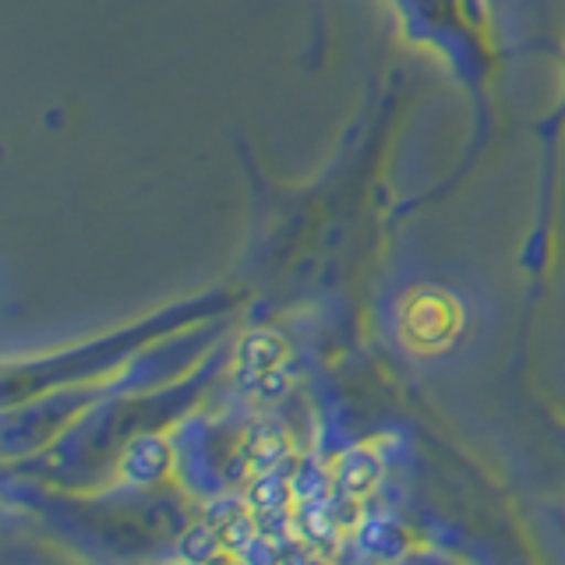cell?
<instances>
[{"instance_id":"obj_1","label":"cell","mask_w":565,"mask_h":565,"mask_svg":"<svg viewBox=\"0 0 565 565\" xmlns=\"http://www.w3.org/2000/svg\"><path fill=\"white\" fill-rule=\"evenodd\" d=\"M396 14L399 35L406 43L428 50L435 61L463 88L473 110L470 152L459 163L456 177H449L441 191L459 184L467 177L477 152L488 146L491 120H494V75L502 67V46L494 14L488 0H385Z\"/></svg>"},{"instance_id":"obj_2","label":"cell","mask_w":565,"mask_h":565,"mask_svg":"<svg viewBox=\"0 0 565 565\" xmlns=\"http://www.w3.org/2000/svg\"><path fill=\"white\" fill-rule=\"evenodd\" d=\"M234 305V294H202L181 300L173 308H159L156 315L141 318V322L120 326L114 332H103L96 340H85L78 347H64L43 353V358L8 361L4 367V403L8 411L14 403H35L46 399L50 393H61L67 385L93 382L99 375H110L114 367L128 364L138 350L149 343L167 340L173 332H184L194 322H202L209 315H220Z\"/></svg>"},{"instance_id":"obj_3","label":"cell","mask_w":565,"mask_h":565,"mask_svg":"<svg viewBox=\"0 0 565 565\" xmlns=\"http://www.w3.org/2000/svg\"><path fill=\"white\" fill-rule=\"evenodd\" d=\"M534 135L541 138V205H537V223H534V234H530L526 244V269L534 273V279L544 276L547 269V255H552V194H555V167H558V141L565 135V57H562V75H558V96L552 103L537 124H534Z\"/></svg>"},{"instance_id":"obj_4","label":"cell","mask_w":565,"mask_h":565,"mask_svg":"<svg viewBox=\"0 0 565 565\" xmlns=\"http://www.w3.org/2000/svg\"><path fill=\"white\" fill-rule=\"evenodd\" d=\"M420 300H424V308H428V318L420 315L417 305L403 308V335H406V343H417L420 350L446 347L452 340L456 318H459L456 300H449L446 294H438V290H420Z\"/></svg>"}]
</instances>
